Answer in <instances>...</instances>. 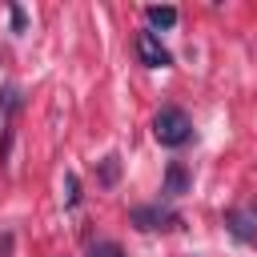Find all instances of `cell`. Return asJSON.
Wrapping results in <instances>:
<instances>
[{
    "instance_id": "obj_3",
    "label": "cell",
    "mask_w": 257,
    "mask_h": 257,
    "mask_svg": "<svg viewBox=\"0 0 257 257\" xmlns=\"http://www.w3.org/2000/svg\"><path fill=\"white\" fill-rule=\"evenodd\" d=\"M225 229L233 241L253 245L257 241V205H241V209H225Z\"/></svg>"
},
{
    "instance_id": "obj_2",
    "label": "cell",
    "mask_w": 257,
    "mask_h": 257,
    "mask_svg": "<svg viewBox=\"0 0 257 257\" xmlns=\"http://www.w3.org/2000/svg\"><path fill=\"white\" fill-rule=\"evenodd\" d=\"M128 221L141 229V233H157V229H177L181 225V213H173L169 205H133L128 209Z\"/></svg>"
},
{
    "instance_id": "obj_12",
    "label": "cell",
    "mask_w": 257,
    "mask_h": 257,
    "mask_svg": "<svg viewBox=\"0 0 257 257\" xmlns=\"http://www.w3.org/2000/svg\"><path fill=\"white\" fill-rule=\"evenodd\" d=\"M12 241H16V237H12V229H4V233H0V257H8V253H12Z\"/></svg>"
},
{
    "instance_id": "obj_5",
    "label": "cell",
    "mask_w": 257,
    "mask_h": 257,
    "mask_svg": "<svg viewBox=\"0 0 257 257\" xmlns=\"http://www.w3.org/2000/svg\"><path fill=\"white\" fill-rule=\"evenodd\" d=\"M189 185H193L189 169H185L181 161H169V165H165V181H161V201H177V197H185Z\"/></svg>"
},
{
    "instance_id": "obj_4",
    "label": "cell",
    "mask_w": 257,
    "mask_h": 257,
    "mask_svg": "<svg viewBox=\"0 0 257 257\" xmlns=\"http://www.w3.org/2000/svg\"><path fill=\"white\" fill-rule=\"evenodd\" d=\"M137 56H141L145 68H165V64H173L169 48L161 44V36H157L153 28H141V32H137Z\"/></svg>"
},
{
    "instance_id": "obj_11",
    "label": "cell",
    "mask_w": 257,
    "mask_h": 257,
    "mask_svg": "<svg viewBox=\"0 0 257 257\" xmlns=\"http://www.w3.org/2000/svg\"><path fill=\"white\" fill-rule=\"evenodd\" d=\"M8 16H12V32H24V24H28L24 8H20V4H8Z\"/></svg>"
},
{
    "instance_id": "obj_9",
    "label": "cell",
    "mask_w": 257,
    "mask_h": 257,
    "mask_svg": "<svg viewBox=\"0 0 257 257\" xmlns=\"http://www.w3.org/2000/svg\"><path fill=\"white\" fill-rule=\"evenodd\" d=\"M88 257H124V249L116 241H96V245H88Z\"/></svg>"
},
{
    "instance_id": "obj_6",
    "label": "cell",
    "mask_w": 257,
    "mask_h": 257,
    "mask_svg": "<svg viewBox=\"0 0 257 257\" xmlns=\"http://www.w3.org/2000/svg\"><path fill=\"white\" fill-rule=\"evenodd\" d=\"M145 20H149L153 32H157V28H173V24H177V8H173V4H153V8H145Z\"/></svg>"
},
{
    "instance_id": "obj_1",
    "label": "cell",
    "mask_w": 257,
    "mask_h": 257,
    "mask_svg": "<svg viewBox=\"0 0 257 257\" xmlns=\"http://www.w3.org/2000/svg\"><path fill=\"white\" fill-rule=\"evenodd\" d=\"M153 137H157L165 149L189 145V141H193V120H189V112L177 108V104H161L157 116H153Z\"/></svg>"
},
{
    "instance_id": "obj_7",
    "label": "cell",
    "mask_w": 257,
    "mask_h": 257,
    "mask_svg": "<svg viewBox=\"0 0 257 257\" xmlns=\"http://www.w3.org/2000/svg\"><path fill=\"white\" fill-rule=\"evenodd\" d=\"M0 108H4V120L16 116V108H20V88L16 84H4L0 88Z\"/></svg>"
},
{
    "instance_id": "obj_10",
    "label": "cell",
    "mask_w": 257,
    "mask_h": 257,
    "mask_svg": "<svg viewBox=\"0 0 257 257\" xmlns=\"http://www.w3.org/2000/svg\"><path fill=\"white\" fill-rule=\"evenodd\" d=\"M64 189H68V193H64V205H68V209H76V205H80V181H76V173H68V177H64Z\"/></svg>"
},
{
    "instance_id": "obj_8",
    "label": "cell",
    "mask_w": 257,
    "mask_h": 257,
    "mask_svg": "<svg viewBox=\"0 0 257 257\" xmlns=\"http://www.w3.org/2000/svg\"><path fill=\"white\" fill-rule=\"evenodd\" d=\"M116 177H120V157L108 153V157L100 161V185H116Z\"/></svg>"
}]
</instances>
